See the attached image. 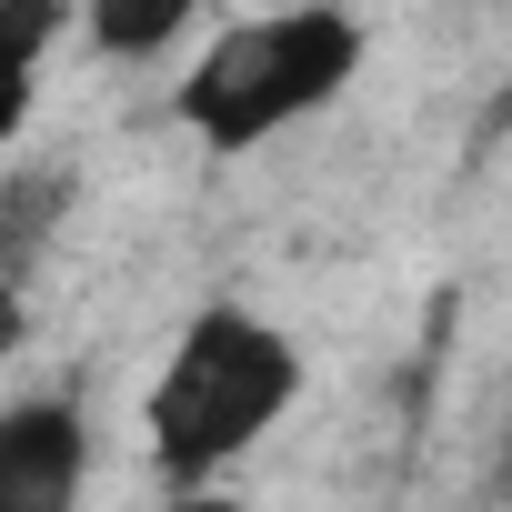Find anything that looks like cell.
Instances as JSON below:
<instances>
[{
  "instance_id": "cell-4",
  "label": "cell",
  "mask_w": 512,
  "mask_h": 512,
  "mask_svg": "<svg viewBox=\"0 0 512 512\" xmlns=\"http://www.w3.org/2000/svg\"><path fill=\"white\" fill-rule=\"evenodd\" d=\"M71 201H81L71 151H31V161L0 171V282H21V292H31L41 251H51V241H61V221H71Z\"/></svg>"
},
{
  "instance_id": "cell-3",
  "label": "cell",
  "mask_w": 512,
  "mask_h": 512,
  "mask_svg": "<svg viewBox=\"0 0 512 512\" xmlns=\"http://www.w3.org/2000/svg\"><path fill=\"white\" fill-rule=\"evenodd\" d=\"M91 492V412L71 392L0 402V512H81Z\"/></svg>"
},
{
  "instance_id": "cell-1",
  "label": "cell",
  "mask_w": 512,
  "mask_h": 512,
  "mask_svg": "<svg viewBox=\"0 0 512 512\" xmlns=\"http://www.w3.org/2000/svg\"><path fill=\"white\" fill-rule=\"evenodd\" d=\"M302 392H312V362L272 312L201 302L141 392V442H151L161 492H211L241 452H262L302 412Z\"/></svg>"
},
{
  "instance_id": "cell-8",
  "label": "cell",
  "mask_w": 512,
  "mask_h": 512,
  "mask_svg": "<svg viewBox=\"0 0 512 512\" xmlns=\"http://www.w3.org/2000/svg\"><path fill=\"white\" fill-rule=\"evenodd\" d=\"M161 512H241V502L211 482V492H161Z\"/></svg>"
},
{
  "instance_id": "cell-7",
  "label": "cell",
  "mask_w": 512,
  "mask_h": 512,
  "mask_svg": "<svg viewBox=\"0 0 512 512\" xmlns=\"http://www.w3.org/2000/svg\"><path fill=\"white\" fill-rule=\"evenodd\" d=\"M21 342H31V292H21V282H0V362H11Z\"/></svg>"
},
{
  "instance_id": "cell-5",
  "label": "cell",
  "mask_w": 512,
  "mask_h": 512,
  "mask_svg": "<svg viewBox=\"0 0 512 512\" xmlns=\"http://www.w3.org/2000/svg\"><path fill=\"white\" fill-rule=\"evenodd\" d=\"M61 31H71V0H0V151L31 131Z\"/></svg>"
},
{
  "instance_id": "cell-9",
  "label": "cell",
  "mask_w": 512,
  "mask_h": 512,
  "mask_svg": "<svg viewBox=\"0 0 512 512\" xmlns=\"http://www.w3.org/2000/svg\"><path fill=\"white\" fill-rule=\"evenodd\" d=\"M251 11H312V0H251Z\"/></svg>"
},
{
  "instance_id": "cell-6",
  "label": "cell",
  "mask_w": 512,
  "mask_h": 512,
  "mask_svg": "<svg viewBox=\"0 0 512 512\" xmlns=\"http://www.w3.org/2000/svg\"><path fill=\"white\" fill-rule=\"evenodd\" d=\"M71 21L91 31L101 61H161L201 21V0H71Z\"/></svg>"
},
{
  "instance_id": "cell-2",
  "label": "cell",
  "mask_w": 512,
  "mask_h": 512,
  "mask_svg": "<svg viewBox=\"0 0 512 512\" xmlns=\"http://www.w3.org/2000/svg\"><path fill=\"white\" fill-rule=\"evenodd\" d=\"M362 11L312 0V11H251L231 31L201 41V61L181 71L171 111L201 151H262L282 131H302L312 111H332L362 81Z\"/></svg>"
}]
</instances>
